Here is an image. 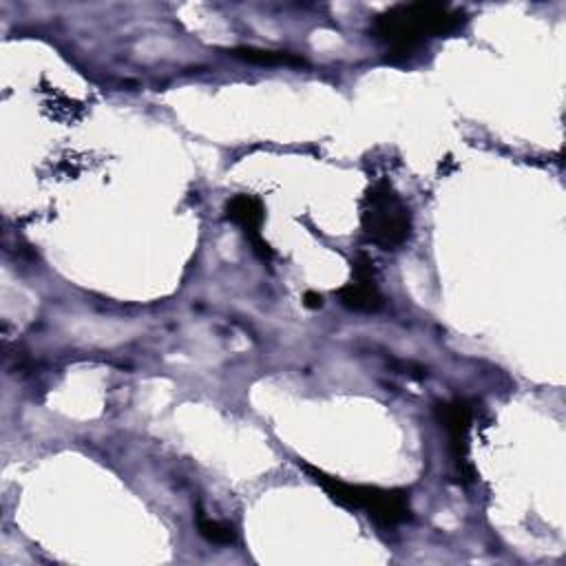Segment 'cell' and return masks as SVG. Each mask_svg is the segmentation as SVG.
Wrapping results in <instances>:
<instances>
[{"instance_id": "obj_1", "label": "cell", "mask_w": 566, "mask_h": 566, "mask_svg": "<svg viewBox=\"0 0 566 566\" xmlns=\"http://www.w3.org/2000/svg\"><path fill=\"white\" fill-rule=\"evenodd\" d=\"M464 24L467 13L442 2H402L374 18L371 35L385 44L391 55L407 57L429 38L451 35Z\"/></svg>"}, {"instance_id": "obj_2", "label": "cell", "mask_w": 566, "mask_h": 566, "mask_svg": "<svg viewBox=\"0 0 566 566\" xmlns=\"http://www.w3.org/2000/svg\"><path fill=\"white\" fill-rule=\"evenodd\" d=\"M310 478L316 482L336 504L352 509V511H365L376 524L391 528L411 517L407 491L402 489H382L371 484H352L340 478L327 475L314 464L296 462Z\"/></svg>"}, {"instance_id": "obj_3", "label": "cell", "mask_w": 566, "mask_h": 566, "mask_svg": "<svg viewBox=\"0 0 566 566\" xmlns=\"http://www.w3.org/2000/svg\"><path fill=\"white\" fill-rule=\"evenodd\" d=\"M360 228L380 250L402 248L413 230L411 210L396 188L380 179L367 188L360 206Z\"/></svg>"}, {"instance_id": "obj_4", "label": "cell", "mask_w": 566, "mask_h": 566, "mask_svg": "<svg viewBox=\"0 0 566 566\" xmlns=\"http://www.w3.org/2000/svg\"><path fill=\"white\" fill-rule=\"evenodd\" d=\"M436 418L440 427L447 431L449 438V453L453 464L458 467V473L467 480L475 478L471 464H469V431L473 411L471 405L464 398H453L436 405Z\"/></svg>"}, {"instance_id": "obj_5", "label": "cell", "mask_w": 566, "mask_h": 566, "mask_svg": "<svg viewBox=\"0 0 566 566\" xmlns=\"http://www.w3.org/2000/svg\"><path fill=\"white\" fill-rule=\"evenodd\" d=\"M338 298L343 307L363 314H374L385 307V296L376 283L374 261L365 252H358L352 261V281L338 290Z\"/></svg>"}, {"instance_id": "obj_6", "label": "cell", "mask_w": 566, "mask_h": 566, "mask_svg": "<svg viewBox=\"0 0 566 566\" xmlns=\"http://www.w3.org/2000/svg\"><path fill=\"white\" fill-rule=\"evenodd\" d=\"M223 214H226L228 221H232L234 226L241 228L243 237L250 241V245H252V250L259 259H263V261L272 259V248L261 237V226H263L265 210H263V203L256 197H252V195L230 197L226 201Z\"/></svg>"}, {"instance_id": "obj_7", "label": "cell", "mask_w": 566, "mask_h": 566, "mask_svg": "<svg viewBox=\"0 0 566 566\" xmlns=\"http://www.w3.org/2000/svg\"><path fill=\"white\" fill-rule=\"evenodd\" d=\"M228 55L252 62V64H265V66H276V64L303 66L305 64L301 55H294L290 51H272V49H256V46H232L228 49Z\"/></svg>"}, {"instance_id": "obj_8", "label": "cell", "mask_w": 566, "mask_h": 566, "mask_svg": "<svg viewBox=\"0 0 566 566\" xmlns=\"http://www.w3.org/2000/svg\"><path fill=\"white\" fill-rule=\"evenodd\" d=\"M197 531L203 539H208L210 544H217V546H228V544H234V539H237L232 524L212 520L203 513H197Z\"/></svg>"}, {"instance_id": "obj_9", "label": "cell", "mask_w": 566, "mask_h": 566, "mask_svg": "<svg viewBox=\"0 0 566 566\" xmlns=\"http://www.w3.org/2000/svg\"><path fill=\"white\" fill-rule=\"evenodd\" d=\"M303 305H305V307H310V310H318V307L323 305V296L310 290V292H305V294H303Z\"/></svg>"}]
</instances>
